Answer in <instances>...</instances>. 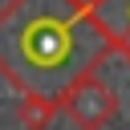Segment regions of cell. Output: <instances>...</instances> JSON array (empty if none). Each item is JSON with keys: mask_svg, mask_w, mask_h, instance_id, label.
<instances>
[{"mask_svg": "<svg viewBox=\"0 0 130 130\" xmlns=\"http://www.w3.org/2000/svg\"><path fill=\"white\" fill-rule=\"evenodd\" d=\"M110 53L81 0H8L0 8V77L20 93L61 98Z\"/></svg>", "mask_w": 130, "mask_h": 130, "instance_id": "6da1fadb", "label": "cell"}, {"mask_svg": "<svg viewBox=\"0 0 130 130\" xmlns=\"http://www.w3.org/2000/svg\"><path fill=\"white\" fill-rule=\"evenodd\" d=\"M57 106L65 110V118L77 126V130H102V126H110L114 122V114H118V93H114V85L98 73V69H89V73H81L61 98H57Z\"/></svg>", "mask_w": 130, "mask_h": 130, "instance_id": "7a4b0ae2", "label": "cell"}, {"mask_svg": "<svg viewBox=\"0 0 130 130\" xmlns=\"http://www.w3.org/2000/svg\"><path fill=\"white\" fill-rule=\"evenodd\" d=\"M89 12H93V20L102 24L110 49L130 61V0H93Z\"/></svg>", "mask_w": 130, "mask_h": 130, "instance_id": "3957f363", "label": "cell"}, {"mask_svg": "<svg viewBox=\"0 0 130 130\" xmlns=\"http://www.w3.org/2000/svg\"><path fill=\"white\" fill-rule=\"evenodd\" d=\"M57 98H41V93H24L20 102V130H45L57 114Z\"/></svg>", "mask_w": 130, "mask_h": 130, "instance_id": "277c9868", "label": "cell"}, {"mask_svg": "<svg viewBox=\"0 0 130 130\" xmlns=\"http://www.w3.org/2000/svg\"><path fill=\"white\" fill-rule=\"evenodd\" d=\"M81 4H85V8H93V0H81Z\"/></svg>", "mask_w": 130, "mask_h": 130, "instance_id": "5b68a950", "label": "cell"}]
</instances>
